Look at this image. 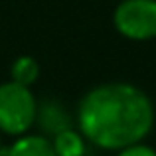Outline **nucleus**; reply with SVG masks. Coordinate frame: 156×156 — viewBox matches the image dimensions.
<instances>
[{
	"instance_id": "7ed1b4c3",
	"label": "nucleus",
	"mask_w": 156,
	"mask_h": 156,
	"mask_svg": "<svg viewBox=\"0 0 156 156\" xmlns=\"http://www.w3.org/2000/svg\"><path fill=\"white\" fill-rule=\"evenodd\" d=\"M113 24L121 36L134 42L156 38V0H122L113 14Z\"/></svg>"
},
{
	"instance_id": "39448f33",
	"label": "nucleus",
	"mask_w": 156,
	"mask_h": 156,
	"mask_svg": "<svg viewBox=\"0 0 156 156\" xmlns=\"http://www.w3.org/2000/svg\"><path fill=\"white\" fill-rule=\"evenodd\" d=\"M51 144L57 156H85V152H87V140L73 126L53 134Z\"/></svg>"
},
{
	"instance_id": "0eeeda50",
	"label": "nucleus",
	"mask_w": 156,
	"mask_h": 156,
	"mask_svg": "<svg viewBox=\"0 0 156 156\" xmlns=\"http://www.w3.org/2000/svg\"><path fill=\"white\" fill-rule=\"evenodd\" d=\"M10 75H12L10 81H16V83H20V85L30 87L40 77V63L32 55H20V57H16L14 63H12Z\"/></svg>"
},
{
	"instance_id": "1a4fd4ad",
	"label": "nucleus",
	"mask_w": 156,
	"mask_h": 156,
	"mask_svg": "<svg viewBox=\"0 0 156 156\" xmlns=\"http://www.w3.org/2000/svg\"><path fill=\"white\" fill-rule=\"evenodd\" d=\"M0 156H6V154H4V152H0Z\"/></svg>"
},
{
	"instance_id": "f03ea898",
	"label": "nucleus",
	"mask_w": 156,
	"mask_h": 156,
	"mask_svg": "<svg viewBox=\"0 0 156 156\" xmlns=\"http://www.w3.org/2000/svg\"><path fill=\"white\" fill-rule=\"evenodd\" d=\"M38 117V101L30 87L16 81L0 85V133L22 136Z\"/></svg>"
},
{
	"instance_id": "423d86ee",
	"label": "nucleus",
	"mask_w": 156,
	"mask_h": 156,
	"mask_svg": "<svg viewBox=\"0 0 156 156\" xmlns=\"http://www.w3.org/2000/svg\"><path fill=\"white\" fill-rule=\"evenodd\" d=\"M36 121H40V126L46 129L48 133H51V134H57L59 130L73 126L71 119L65 115V111L61 109L59 105L50 103V101L38 105V117H36Z\"/></svg>"
},
{
	"instance_id": "6e6552de",
	"label": "nucleus",
	"mask_w": 156,
	"mask_h": 156,
	"mask_svg": "<svg viewBox=\"0 0 156 156\" xmlns=\"http://www.w3.org/2000/svg\"><path fill=\"white\" fill-rule=\"evenodd\" d=\"M117 156H156V150L144 142H136V144L117 150Z\"/></svg>"
},
{
	"instance_id": "20e7f679",
	"label": "nucleus",
	"mask_w": 156,
	"mask_h": 156,
	"mask_svg": "<svg viewBox=\"0 0 156 156\" xmlns=\"http://www.w3.org/2000/svg\"><path fill=\"white\" fill-rule=\"evenodd\" d=\"M6 156H57L51 138L40 134H22L4 152Z\"/></svg>"
},
{
	"instance_id": "f257e3e1",
	"label": "nucleus",
	"mask_w": 156,
	"mask_h": 156,
	"mask_svg": "<svg viewBox=\"0 0 156 156\" xmlns=\"http://www.w3.org/2000/svg\"><path fill=\"white\" fill-rule=\"evenodd\" d=\"M77 130L103 150L142 142L154 129V105L133 83H103L89 89L77 105Z\"/></svg>"
}]
</instances>
